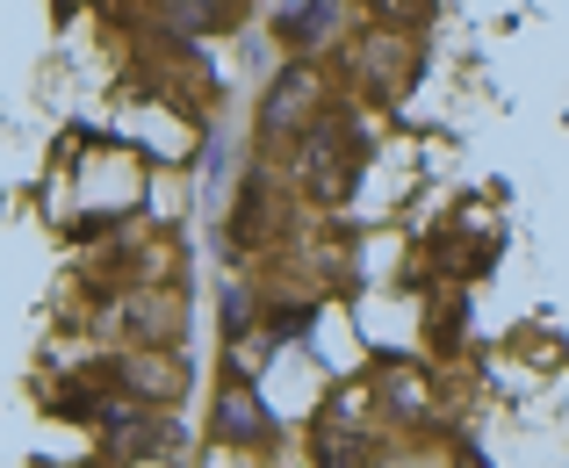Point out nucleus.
<instances>
[{
  "mask_svg": "<svg viewBox=\"0 0 569 468\" xmlns=\"http://www.w3.org/2000/svg\"><path fill=\"white\" fill-rule=\"evenodd\" d=\"M361 159H368V145H361V130H353L347 116H339V123H310L303 180H310L318 202H347V195L361 188Z\"/></svg>",
  "mask_w": 569,
  "mask_h": 468,
  "instance_id": "nucleus-1",
  "label": "nucleus"
},
{
  "mask_svg": "<svg viewBox=\"0 0 569 468\" xmlns=\"http://www.w3.org/2000/svg\"><path fill=\"white\" fill-rule=\"evenodd\" d=\"M318 101H325L318 66H289L274 87H267L260 130H267V138H296V130H310V123H318Z\"/></svg>",
  "mask_w": 569,
  "mask_h": 468,
  "instance_id": "nucleus-2",
  "label": "nucleus"
},
{
  "mask_svg": "<svg viewBox=\"0 0 569 468\" xmlns=\"http://www.w3.org/2000/svg\"><path fill=\"white\" fill-rule=\"evenodd\" d=\"M361 66H368V94H376V101H397L403 87L418 80V51H411L403 37H376Z\"/></svg>",
  "mask_w": 569,
  "mask_h": 468,
  "instance_id": "nucleus-3",
  "label": "nucleus"
},
{
  "mask_svg": "<svg viewBox=\"0 0 569 468\" xmlns=\"http://www.w3.org/2000/svg\"><path fill=\"white\" fill-rule=\"evenodd\" d=\"M217 440H231V447L274 440V418L260 411V397H252V389H223V397H217Z\"/></svg>",
  "mask_w": 569,
  "mask_h": 468,
  "instance_id": "nucleus-4",
  "label": "nucleus"
},
{
  "mask_svg": "<svg viewBox=\"0 0 569 468\" xmlns=\"http://www.w3.org/2000/svg\"><path fill=\"white\" fill-rule=\"evenodd\" d=\"M382 411H397V418H426V411H432V382H426V368H411V360H389V368H382Z\"/></svg>",
  "mask_w": 569,
  "mask_h": 468,
  "instance_id": "nucleus-5",
  "label": "nucleus"
},
{
  "mask_svg": "<svg viewBox=\"0 0 569 468\" xmlns=\"http://www.w3.org/2000/svg\"><path fill=\"white\" fill-rule=\"evenodd\" d=\"M332 8H339V0H303V8H289V14H281L289 43H318V37H325V22H332Z\"/></svg>",
  "mask_w": 569,
  "mask_h": 468,
  "instance_id": "nucleus-6",
  "label": "nucleus"
},
{
  "mask_svg": "<svg viewBox=\"0 0 569 468\" xmlns=\"http://www.w3.org/2000/svg\"><path fill=\"white\" fill-rule=\"evenodd\" d=\"M368 8H376L382 22H426V14H432V0H368Z\"/></svg>",
  "mask_w": 569,
  "mask_h": 468,
  "instance_id": "nucleus-7",
  "label": "nucleus"
},
{
  "mask_svg": "<svg viewBox=\"0 0 569 468\" xmlns=\"http://www.w3.org/2000/svg\"><path fill=\"white\" fill-rule=\"evenodd\" d=\"M455 468H490V461L476 455V447H455Z\"/></svg>",
  "mask_w": 569,
  "mask_h": 468,
  "instance_id": "nucleus-8",
  "label": "nucleus"
}]
</instances>
